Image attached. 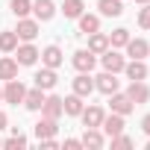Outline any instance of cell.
Returning a JSON list of instances; mask_svg holds the SVG:
<instances>
[{
    "label": "cell",
    "instance_id": "obj_25",
    "mask_svg": "<svg viewBox=\"0 0 150 150\" xmlns=\"http://www.w3.org/2000/svg\"><path fill=\"white\" fill-rule=\"evenodd\" d=\"M88 50H91L94 56H100L103 50H109V35H103L100 30L91 33V35H88Z\"/></svg>",
    "mask_w": 150,
    "mask_h": 150
},
{
    "label": "cell",
    "instance_id": "obj_33",
    "mask_svg": "<svg viewBox=\"0 0 150 150\" xmlns=\"http://www.w3.org/2000/svg\"><path fill=\"white\" fill-rule=\"evenodd\" d=\"M62 147H65V150H80V147H83V141H80V138H65V144H62Z\"/></svg>",
    "mask_w": 150,
    "mask_h": 150
},
{
    "label": "cell",
    "instance_id": "obj_38",
    "mask_svg": "<svg viewBox=\"0 0 150 150\" xmlns=\"http://www.w3.org/2000/svg\"><path fill=\"white\" fill-rule=\"evenodd\" d=\"M147 150H150V138H147Z\"/></svg>",
    "mask_w": 150,
    "mask_h": 150
},
{
    "label": "cell",
    "instance_id": "obj_37",
    "mask_svg": "<svg viewBox=\"0 0 150 150\" xmlns=\"http://www.w3.org/2000/svg\"><path fill=\"white\" fill-rule=\"evenodd\" d=\"M0 100H3V88H0Z\"/></svg>",
    "mask_w": 150,
    "mask_h": 150
},
{
    "label": "cell",
    "instance_id": "obj_3",
    "mask_svg": "<svg viewBox=\"0 0 150 150\" xmlns=\"http://www.w3.org/2000/svg\"><path fill=\"white\" fill-rule=\"evenodd\" d=\"M71 65L77 68L80 74H91V71H94V65H97V56H94V53L86 47V50H77V53H74Z\"/></svg>",
    "mask_w": 150,
    "mask_h": 150
},
{
    "label": "cell",
    "instance_id": "obj_39",
    "mask_svg": "<svg viewBox=\"0 0 150 150\" xmlns=\"http://www.w3.org/2000/svg\"><path fill=\"white\" fill-rule=\"evenodd\" d=\"M0 147H3V141H0Z\"/></svg>",
    "mask_w": 150,
    "mask_h": 150
},
{
    "label": "cell",
    "instance_id": "obj_23",
    "mask_svg": "<svg viewBox=\"0 0 150 150\" xmlns=\"http://www.w3.org/2000/svg\"><path fill=\"white\" fill-rule=\"evenodd\" d=\"M18 68H21V65H18L12 56H3V59H0V80H3V83H6V80H15V77H18Z\"/></svg>",
    "mask_w": 150,
    "mask_h": 150
},
{
    "label": "cell",
    "instance_id": "obj_1",
    "mask_svg": "<svg viewBox=\"0 0 150 150\" xmlns=\"http://www.w3.org/2000/svg\"><path fill=\"white\" fill-rule=\"evenodd\" d=\"M100 65H103V71L121 74V71H124V65H127V59L118 53V47H109V50H103V53H100Z\"/></svg>",
    "mask_w": 150,
    "mask_h": 150
},
{
    "label": "cell",
    "instance_id": "obj_22",
    "mask_svg": "<svg viewBox=\"0 0 150 150\" xmlns=\"http://www.w3.org/2000/svg\"><path fill=\"white\" fill-rule=\"evenodd\" d=\"M56 132H59L56 118H44V115H41V121L35 124V138H50V135H56Z\"/></svg>",
    "mask_w": 150,
    "mask_h": 150
},
{
    "label": "cell",
    "instance_id": "obj_27",
    "mask_svg": "<svg viewBox=\"0 0 150 150\" xmlns=\"http://www.w3.org/2000/svg\"><path fill=\"white\" fill-rule=\"evenodd\" d=\"M86 12V3H83V0H65V3H62V15L65 18H80Z\"/></svg>",
    "mask_w": 150,
    "mask_h": 150
},
{
    "label": "cell",
    "instance_id": "obj_16",
    "mask_svg": "<svg viewBox=\"0 0 150 150\" xmlns=\"http://www.w3.org/2000/svg\"><path fill=\"white\" fill-rule=\"evenodd\" d=\"M127 56L129 59H144V56H150V44L144 38H129L127 41Z\"/></svg>",
    "mask_w": 150,
    "mask_h": 150
},
{
    "label": "cell",
    "instance_id": "obj_2",
    "mask_svg": "<svg viewBox=\"0 0 150 150\" xmlns=\"http://www.w3.org/2000/svg\"><path fill=\"white\" fill-rule=\"evenodd\" d=\"M15 53H18V56H15V62H18V65H24V68L35 65V62H38V56H41V53H38V47H35L33 41L18 44V47H15Z\"/></svg>",
    "mask_w": 150,
    "mask_h": 150
},
{
    "label": "cell",
    "instance_id": "obj_26",
    "mask_svg": "<svg viewBox=\"0 0 150 150\" xmlns=\"http://www.w3.org/2000/svg\"><path fill=\"white\" fill-rule=\"evenodd\" d=\"M18 44H21V38H18L15 30H3V33H0V50H3V53H15Z\"/></svg>",
    "mask_w": 150,
    "mask_h": 150
},
{
    "label": "cell",
    "instance_id": "obj_28",
    "mask_svg": "<svg viewBox=\"0 0 150 150\" xmlns=\"http://www.w3.org/2000/svg\"><path fill=\"white\" fill-rule=\"evenodd\" d=\"M9 9H12V15H15V18H27V15L33 12V0H12Z\"/></svg>",
    "mask_w": 150,
    "mask_h": 150
},
{
    "label": "cell",
    "instance_id": "obj_7",
    "mask_svg": "<svg viewBox=\"0 0 150 150\" xmlns=\"http://www.w3.org/2000/svg\"><path fill=\"white\" fill-rule=\"evenodd\" d=\"M109 106H112V112H118V115H124V118L135 109V103L127 97V91H124V94H121V91H112V94H109Z\"/></svg>",
    "mask_w": 150,
    "mask_h": 150
},
{
    "label": "cell",
    "instance_id": "obj_34",
    "mask_svg": "<svg viewBox=\"0 0 150 150\" xmlns=\"http://www.w3.org/2000/svg\"><path fill=\"white\" fill-rule=\"evenodd\" d=\"M141 129L150 135V115H144V118H141Z\"/></svg>",
    "mask_w": 150,
    "mask_h": 150
},
{
    "label": "cell",
    "instance_id": "obj_12",
    "mask_svg": "<svg viewBox=\"0 0 150 150\" xmlns=\"http://www.w3.org/2000/svg\"><path fill=\"white\" fill-rule=\"evenodd\" d=\"M83 147H91V150H100L103 144H106V135L100 132V127H86V132H83Z\"/></svg>",
    "mask_w": 150,
    "mask_h": 150
},
{
    "label": "cell",
    "instance_id": "obj_15",
    "mask_svg": "<svg viewBox=\"0 0 150 150\" xmlns=\"http://www.w3.org/2000/svg\"><path fill=\"white\" fill-rule=\"evenodd\" d=\"M83 100H86V97H80V94H68V97H62V112L71 115V118H77V115L86 109Z\"/></svg>",
    "mask_w": 150,
    "mask_h": 150
},
{
    "label": "cell",
    "instance_id": "obj_29",
    "mask_svg": "<svg viewBox=\"0 0 150 150\" xmlns=\"http://www.w3.org/2000/svg\"><path fill=\"white\" fill-rule=\"evenodd\" d=\"M127 41H129V30H124V27H118L109 35V47H127Z\"/></svg>",
    "mask_w": 150,
    "mask_h": 150
},
{
    "label": "cell",
    "instance_id": "obj_9",
    "mask_svg": "<svg viewBox=\"0 0 150 150\" xmlns=\"http://www.w3.org/2000/svg\"><path fill=\"white\" fill-rule=\"evenodd\" d=\"M15 33H18L21 41H33V38L38 35V21H35V18H18Z\"/></svg>",
    "mask_w": 150,
    "mask_h": 150
},
{
    "label": "cell",
    "instance_id": "obj_11",
    "mask_svg": "<svg viewBox=\"0 0 150 150\" xmlns=\"http://www.w3.org/2000/svg\"><path fill=\"white\" fill-rule=\"evenodd\" d=\"M100 129H103V135H106V138H112V135L124 132V115H118V112L106 115V118H103V124H100Z\"/></svg>",
    "mask_w": 150,
    "mask_h": 150
},
{
    "label": "cell",
    "instance_id": "obj_13",
    "mask_svg": "<svg viewBox=\"0 0 150 150\" xmlns=\"http://www.w3.org/2000/svg\"><path fill=\"white\" fill-rule=\"evenodd\" d=\"M91 91H94V77L91 74H77V77H74V94L88 97Z\"/></svg>",
    "mask_w": 150,
    "mask_h": 150
},
{
    "label": "cell",
    "instance_id": "obj_32",
    "mask_svg": "<svg viewBox=\"0 0 150 150\" xmlns=\"http://www.w3.org/2000/svg\"><path fill=\"white\" fill-rule=\"evenodd\" d=\"M138 27L141 30H150V3H144V9L138 12Z\"/></svg>",
    "mask_w": 150,
    "mask_h": 150
},
{
    "label": "cell",
    "instance_id": "obj_17",
    "mask_svg": "<svg viewBox=\"0 0 150 150\" xmlns=\"http://www.w3.org/2000/svg\"><path fill=\"white\" fill-rule=\"evenodd\" d=\"M44 97H47V94H44V91L35 86V88H30V91L24 94V106H27L30 112H41V106H44Z\"/></svg>",
    "mask_w": 150,
    "mask_h": 150
},
{
    "label": "cell",
    "instance_id": "obj_5",
    "mask_svg": "<svg viewBox=\"0 0 150 150\" xmlns=\"http://www.w3.org/2000/svg\"><path fill=\"white\" fill-rule=\"evenodd\" d=\"M94 88L103 91V94H112V91L121 88V80L115 77L112 71H103V74H97V77H94Z\"/></svg>",
    "mask_w": 150,
    "mask_h": 150
},
{
    "label": "cell",
    "instance_id": "obj_6",
    "mask_svg": "<svg viewBox=\"0 0 150 150\" xmlns=\"http://www.w3.org/2000/svg\"><path fill=\"white\" fill-rule=\"evenodd\" d=\"M127 97H129V100H132L135 106H141V103H147V100H150V88L144 86V80H129Z\"/></svg>",
    "mask_w": 150,
    "mask_h": 150
},
{
    "label": "cell",
    "instance_id": "obj_19",
    "mask_svg": "<svg viewBox=\"0 0 150 150\" xmlns=\"http://www.w3.org/2000/svg\"><path fill=\"white\" fill-rule=\"evenodd\" d=\"M124 74L129 80H147V65H144V59H129L127 65H124Z\"/></svg>",
    "mask_w": 150,
    "mask_h": 150
},
{
    "label": "cell",
    "instance_id": "obj_35",
    "mask_svg": "<svg viewBox=\"0 0 150 150\" xmlns=\"http://www.w3.org/2000/svg\"><path fill=\"white\" fill-rule=\"evenodd\" d=\"M6 124H9V118H6V112L0 109V129H6Z\"/></svg>",
    "mask_w": 150,
    "mask_h": 150
},
{
    "label": "cell",
    "instance_id": "obj_31",
    "mask_svg": "<svg viewBox=\"0 0 150 150\" xmlns=\"http://www.w3.org/2000/svg\"><path fill=\"white\" fill-rule=\"evenodd\" d=\"M3 147H6V150H21V147H27V138L15 129V135H12V138H6V141H3Z\"/></svg>",
    "mask_w": 150,
    "mask_h": 150
},
{
    "label": "cell",
    "instance_id": "obj_21",
    "mask_svg": "<svg viewBox=\"0 0 150 150\" xmlns=\"http://www.w3.org/2000/svg\"><path fill=\"white\" fill-rule=\"evenodd\" d=\"M97 9H100L103 18H118V15H124V3H121V0H97Z\"/></svg>",
    "mask_w": 150,
    "mask_h": 150
},
{
    "label": "cell",
    "instance_id": "obj_10",
    "mask_svg": "<svg viewBox=\"0 0 150 150\" xmlns=\"http://www.w3.org/2000/svg\"><path fill=\"white\" fill-rule=\"evenodd\" d=\"M35 86L41 88V91H50V88H56V83H59V77H56V68H41V71H35Z\"/></svg>",
    "mask_w": 150,
    "mask_h": 150
},
{
    "label": "cell",
    "instance_id": "obj_4",
    "mask_svg": "<svg viewBox=\"0 0 150 150\" xmlns=\"http://www.w3.org/2000/svg\"><path fill=\"white\" fill-rule=\"evenodd\" d=\"M24 94H27V88H24V83L15 77V80H6V86H3V100L6 103H24Z\"/></svg>",
    "mask_w": 150,
    "mask_h": 150
},
{
    "label": "cell",
    "instance_id": "obj_20",
    "mask_svg": "<svg viewBox=\"0 0 150 150\" xmlns=\"http://www.w3.org/2000/svg\"><path fill=\"white\" fill-rule=\"evenodd\" d=\"M80 118H83V124H86V127H100V124H103V118H106V112H103L100 106H88V109H83V112H80Z\"/></svg>",
    "mask_w": 150,
    "mask_h": 150
},
{
    "label": "cell",
    "instance_id": "obj_36",
    "mask_svg": "<svg viewBox=\"0 0 150 150\" xmlns=\"http://www.w3.org/2000/svg\"><path fill=\"white\" fill-rule=\"evenodd\" d=\"M135 3H141V6H144V3H150V0H135Z\"/></svg>",
    "mask_w": 150,
    "mask_h": 150
},
{
    "label": "cell",
    "instance_id": "obj_18",
    "mask_svg": "<svg viewBox=\"0 0 150 150\" xmlns=\"http://www.w3.org/2000/svg\"><path fill=\"white\" fill-rule=\"evenodd\" d=\"M41 115L44 118H62L65 112H62V97H56V94H50V97H44V106H41Z\"/></svg>",
    "mask_w": 150,
    "mask_h": 150
},
{
    "label": "cell",
    "instance_id": "obj_14",
    "mask_svg": "<svg viewBox=\"0 0 150 150\" xmlns=\"http://www.w3.org/2000/svg\"><path fill=\"white\" fill-rule=\"evenodd\" d=\"M41 62H44V68H59V65L65 62V56H62L59 44H47V47L41 50Z\"/></svg>",
    "mask_w": 150,
    "mask_h": 150
},
{
    "label": "cell",
    "instance_id": "obj_24",
    "mask_svg": "<svg viewBox=\"0 0 150 150\" xmlns=\"http://www.w3.org/2000/svg\"><path fill=\"white\" fill-rule=\"evenodd\" d=\"M77 21H80V33H83V35H91V33H97V30H100V18H97V15L83 12Z\"/></svg>",
    "mask_w": 150,
    "mask_h": 150
},
{
    "label": "cell",
    "instance_id": "obj_8",
    "mask_svg": "<svg viewBox=\"0 0 150 150\" xmlns=\"http://www.w3.org/2000/svg\"><path fill=\"white\" fill-rule=\"evenodd\" d=\"M33 12H35L38 24H47L56 15V3H53V0H33Z\"/></svg>",
    "mask_w": 150,
    "mask_h": 150
},
{
    "label": "cell",
    "instance_id": "obj_30",
    "mask_svg": "<svg viewBox=\"0 0 150 150\" xmlns=\"http://www.w3.org/2000/svg\"><path fill=\"white\" fill-rule=\"evenodd\" d=\"M109 144H112V150H127V147H132L135 141L129 138V135H124V132H118V135H112V138H106Z\"/></svg>",
    "mask_w": 150,
    "mask_h": 150
}]
</instances>
